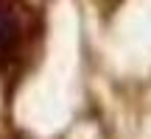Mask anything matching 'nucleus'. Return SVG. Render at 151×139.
<instances>
[{
	"label": "nucleus",
	"instance_id": "1",
	"mask_svg": "<svg viewBox=\"0 0 151 139\" xmlns=\"http://www.w3.org/2000/svg\"><path fill=\"white\" fill-rule=\"evenodd\" d=\"M45 33L42 11L31 0H0V84H20Z\"/></svg>",
	"mask_w": 151,
	"mask_h": 139
},
{
	"label": "nucleus",
	"instance_id": "2",
	"mask_svg": "<svg viewBox=\"0 0 151 139\" xmlns=\"http://www.w3.org/2000/svg\"><path fill=\"white\" fill-rule=\"evenodd\" d=\"M9 139H25V136H22V134H11Z\"/></svg>",
	"mask_w": 151,
	"mask_h": 139
}]
</instances>
